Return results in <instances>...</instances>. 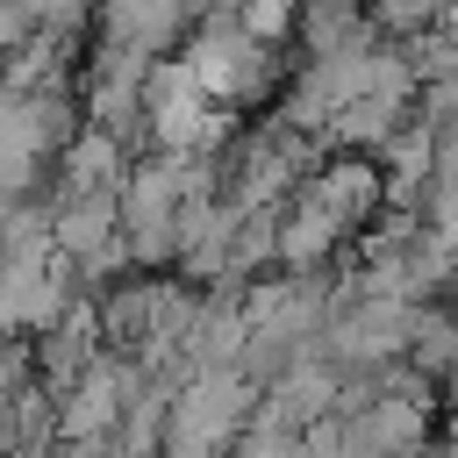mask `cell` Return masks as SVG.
<instances>
[{
  "instance_id": "6da1fadb",
  "label": "cell",
  "mask_w": 458,
  "mask_h": 458,
  "mask_svg": "<svg viewBox=\"0 0 458 458\" xmlns=\"http://www.w3.org/2000/svg\"><path fill=\"white\" fill-rule=\"evenodd\" d=\"M301 200H308L315 215H329L344 236H365V229L386 215V172H379V157H329V165L301 186Z\"/></svg>"
},
{
  "instance_id": "5b68a950",
  "label": "cell",
  "mask_w": 458,
  "mask_h": 458,
  "mask_svg": "<svg viewBox=\"0 0 458 458\" xmlns=\"http://www.w3.org/2000/svg\"><path fill=\"white\" fill-rule=\"evenodd\" d=\"M379 172H386V208H422V193L437 179V129L422 114H408L394 129V143L379 150Z\"/></svg>"
},
{
  "instance_id": "7a4b0ae2",
  "label": "cell",
  "mask_w": 458,
  "mask_h": 458,
  "mask_svg": "<svg viewBox=\"0 0 458 458\" xmlns=\"http://www.w3.org/2000/svg\"><path fill=\"white\" fill-rule=\"evenodd\" d=\"M193 21L200 14L179 7V0H114V7H100L93 36L122 43V50H143V57H179L193 43Z\"/></svg>"
},
{
  "instance_id": "3957f363",
  "label": "cell",
  "mask_w": 458,
  "mask_h": 458,
  "mask_svg": "<svg viewBox=\"0 0 458 458\" xmlns=\"http://www.w3.org/2000/svg\"><path fill=\"white\" fill-rule=\"evenodd\" d=\"M136 172V150L100 136V129H79L57 157V200H79V193H122Z\"/></svg>"
},
{
  "instance_id": "8992f818",
  "label": "cell",
  "mask_w": 458,
  "mask_h": 458,
  "mask_svg": "<svg viewBox=\"0 0 458 458\" xmlns=\"http://www.w3.org/2000/svg\"><path fill=\"white\" fill-rule=\"evenodd\" d=\"M336 250H344V229L329 215H315L308 200H293L279 222V272H329Z\"/></svg>"
},
{
  "instance_id": "277c9868",
  "label": "cell",
  "mask_w": 458,
  "mask_h": 458,
  "mask_svg": "<svg viewBox=\"0 0 458 458\" xmlns=\"http://www.w3.org/2000/svg\"><path fill=\"white\" fill-rule=\"evenodd\" d=\"M122 236V193H79V200H50V243L57 258L86 265Z\"/></svg>"
}]
</instances>
